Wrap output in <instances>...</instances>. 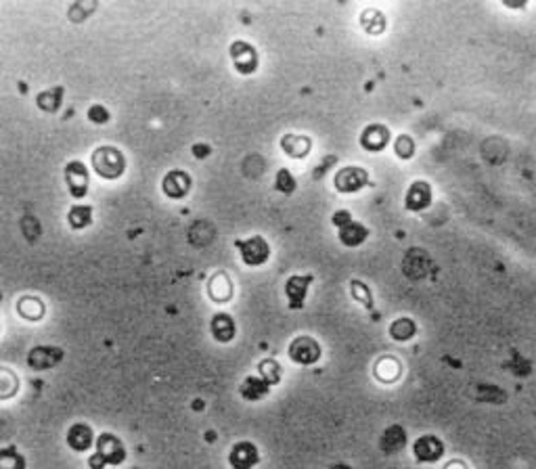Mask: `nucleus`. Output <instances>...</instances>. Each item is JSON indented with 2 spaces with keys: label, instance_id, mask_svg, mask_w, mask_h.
Here are the masks:
<instances>
[{
  "label": "nucleus",
  "instance_id": "nucleus-7",
  "mask_svg": "<svg viewBox=\"0 0 536 469\" xmlns=\"http://www.w3.org/2000/svg\"><path fill=\"white\" fill-rule=\"evenodd\" d=\"M65 183L74 199H82L88 193V170L82 162H70L65 166Z\"/></svg>",
  "mask_w": 536,
  "mask_h": 469
},
{
  "label": "nucleus",
  "instance_id": "nucleus-19",
  "mask_svg": "<svg viewBox=\"0 0 536 469\" xmlns=\"http://www.w3.org/2000/svg\"><path fill=\"white\" fill-rule=\"evenodd\" d=\"M239 392H241V396H243L245 400L256 402V400H262V398L270 392V386H268L262 377H247V379L241 384Z\"/></svg>",
  "mask_w": 536,
  "mask_h": 469
},
{
  "label": "nucleus",
  "instance_id": "nucleus-30",
  "mask_svg": "<svg viewBox=\"0 0 536 469\" xmlns=\"http://www.w3.org/2000/svg\"><path fill=\"white\" fill-rule=\"evenodd\" d=\"M260 375H262V379H264L268 386H275V384L281 379V367H279V363L273 361V359L262 361V363H260Z\"/></svg>",
  "mask_w": 536,
  "mask_h": 469
},
{
  "label": "nucleus",
  "instance_id": "nucleus-28",
  "mask_svg": "<svg viewBox=\"0 0 536 469\" xmlns=\"http://www.w3.org/2000/svg\"><path fill=\"white\" fill-rule=\"evenodd\" d=\"M17 390H19V379L9 369H0V400L15 396Z\"/></svg>",
  "mask_w": 536,
  "mask_h": 469
},
{
  "label": "nucleus",
  "instance_id": "nucleus-14",
  "mask_svg": "<svg viewBox=\"0 0 536 469\" xmlns=\"http://www.w3.org/2000/svg\"><path fill=\"white\" fill-rule=\"evenodd\" d=\"M432 204V189L425 181H417L411 185V189L407 191V199L405 206L411 212H421Z\"/></svg>",
  "mask_w": 536,
  "mask_h": 469
},
{
  "label": "nucleus",
  "instance_id": "nucleus-3",
  "mask_svg": "<svg viewBox=\"0 0 536 469\" xmlns=\"http://www.w3.org/2000/svg\"><path fill=\"white\" fill-rule=\"evenodd\" d=\"M103 463L105 467L107 465H122L126 461V448L122 444V440L113 434H101V438L97 440V452H95Z\"/></svg>",
  "mask_w": 536,
  "mask_h": 469
},
{
  "label": "nucleus",
  "instance_id": "nucleus-8",
  "mask_svg": "<svg viewBox=\"0 0 536 469\" xmlns=\"http://www.w3.org/2000/svg\"><path fill=\"white\" fill-rule=\"evenodd\" d=\"M63 359V350L55 346H36L28 354V365L36 371H47L53 369L59 361Z\"/></svg>",
  "mask_w": 536,
  "mask_h": 469
},
{
  "label": "nucleus",
  "instance_id": "nucleus-9",
  "mask_svg": "<svg viewBox=\"0 0 536 469\" xmlns=\"http://www.w3.org/2000/svg\"><path fill=\"white\" fill-rule=\"evenodd\" d=\"M161 189L170 199H183L191 191V176L183 170H172L165 174Z\"/></svg>",
  "mask_w": 536,
  "mask_h": 469
},
{
  "label": "nucleus",
  "instance_id": "nucleus-15",
  "mask_svg": "<svg viewBox=\"0 0 536 469\" xmlns=\"http://www.w3.org/2000/svg\"><path fill=\"white\" fill-rule=\"evenodd\" d=\"M65 440H67V446H70L72 450H76V452H86V450L92 446V442H95V434H92L90 425H86V423H74V425L67 429Z\"/></svg>",
  "mask_w": 536,
  "mask_h": 469
},
{
  "label": "nucleus",
  "instance_id": "nucleus-13",
  "mask_svg": "<svg viewBox=\"0 0 536 469\" xmlns=\"http://www.w3.org/2000/svg\"><path fill=\"white\" fill-rule=\"evenodd\" d=\"M388 142H390V130L386 126H382V124H371L361 134V145L367 151H373V153L386 149Z\"/></svg>",
  "mask_w": 536,
  "mask_h": 469
},
{
  "label": "nucleus",
  "instance_id": "nucleus-21",
  "mask_svg": "<svg viewBox=\"0 0 536 469\" xmlns=\"http://www.w3.org/2000/svg\"><path fill=\"white\" fill-rule=\"evenodd\" d=\"M63 92H65L63 86H55V88H51V90H44V92H40V94L36 97V105H38L42 111L55 113V111L61 107Z\"/></svg>",
  "mask_w": 536,
  "mask_h": 469
},
{
  "label": "nucleus",
  "instance_id": "nucleus-23",
  "mask_svg": "<svg viewBox=\"0 0 536 469\" xmlns=\"http://www.w3.org/2000/svg\"><path fill=\"white\" fill-rule=\"evenodd\" d=\"M210 295L216 302H227L233 295V283L229 281V277L225 272H218L212 281H210Z\"/></svg>",
  "mask_w": 536,
  "mask_h": 469
},
{
  "label": "nucleus",
  "instance_id": "nucleus-36",
  "mask_svg": "<svg viewBox=\"0 0 536 469\" xmlns=\"http://www.w3.org/2000/svg\"><path fill=\"white\" fill-rule=\"evenodd\" d=\"M444 469H465V465H463L461 461H453V463H448Z\"/></svg>",
  "mask_w": 536,
  "mask_h": 469
},
{
  "label": "nucleus",
  "instance_id": "nucleus-26",
  "mask_svg": "<svg viewBox=\"0 0 536 469\" xmlns=\"http://www.w3.org/2000/svg\"><path fill=\"white\" fill-rule=\"evenodd\" d=\"M417 334V325L411 321V319H396L392 325H390V336L396 340V342H407L411 340L413 336Z\"/></svg>",
  "mask_w": 536,
  "mask_h": 469
},
{
  "label": "nucleus",
  "instance_id": "nucleus-29",
  "mask_svg": "<svg viewBox=\"0 0 536 469\" xmlns=\"http://www.w3.org/2000/svg\"><path fill=\"white\" fill-rule=\"evenodd\" d=\"M350 293H352V297H354L356 302H361L365 308H371V306H373V295H371V291H369V287H367L365 283L352 281V283H350Z\"/></svg>",
  "mask_w": 536,
  "mask_h": 469
},
{
  "label": "nucleus",
  "instance_id": "nucleus-25",
  "mask_svg": "<svg viewBox=\"0 0 536 469\" xmlns=\"http://www.w3.org/2000/svg\"><path fill=\"white\" fill-rule=\"evenodd\" d=\"M67 222H70V227L76 229V231L90 227V222H92V208H90V206H80V204L74 206V208L70 210V214H67Z\"/></svg>",
  "mask_w": 536,
  "mask_h": 469
},
{
  "label": "nucleus",
  "instance_id": "nucleus-22",
  "mask_svg": "<svg viewBox=\"0 0 536 469\" xmlns=\"http://www.w3.org/2000/svg\"><path fill=\"white\" fill-rule=\"evenodd\" d=\"M17 312L28 321H40L44 317V304L38 297H24L17 304Z\"/></svg>",
  "mask_w": 536,
  "mask_h": 469
},
{
  "label": "nucleus",
  "instance_id": "nucleus-33",
  "mask_svg": "<svg viewBox=\"0 0 536 469\" xmlns=\"http://www.w3.org/2000/svg\"><path fill=\"white\" fill-rule=\"evenodd\" d=\"M88 120L95 122V124H107L109 122V111L101 105H92L88 109Z\"/></svg>",
  "mask_w": 536,
  "mask_h": 469
},
{
  "label": "nucleus",
  "instance_id": "nucleus-17",
  "mask_svg": "<svg viewBox=\"0 0 536 469\" xmlns=\"http://www.w3.org/2000/svg\"><path fill=\"white\" fill-rule=\"evenodd\" d=\"M367 237H369V231H367V227H363L361 222L350 220V222H346V224L339 227V241H341L343 245H348V247H356V245L365 243Z\"/></svg>",
  "mask_w": 536,
  "mask_h": 469
},
{
  "label": "nucleus",
  "instance_id": "nucleus-20",
  "mask_svg": "<svg viewBox=\"0 0 536 469\" xmlns=\"http://www.w3.org/2000/svg\"><path fill=\"white\" fill-rule=\"evenodd\" d=\"M407 444V434L403 427L398 425H392L384 431V438H382V450L388 452V454H394L398 452L403 446Z\"/></svg>",
  "mask_w": 536,
  "mask_h": 469
},
{
  "label": "nucleus",
  "instance_id": "nucleus-4",
  "mask_svg": "<svg viewBox=\"0 0 536 469\" xmlns=\"http://www.w3.org/2000/svg\"><path fill=\"white\" fill-rule=\"evenodd\" d=\"M333 183H335V189L341 193H356L369 185V172L359 166H348L335 174Z\"/></svg>",
  "mask_w": 536,
  "mask_h": 469
},
{
  "label": "nucleus",
  "instance_id": "nucleus-16",
  "mask_svg": "<svg viewBox=\"0 0 536 469\" xmlns=\"http://www.w3.org/2000/svg\"><path fill=\"white\" fill-rule=\"evenodd\" d=\"M210 329H212L214 340L220 342V344L233 342V338H235V334H237V325H235V321L227 315V312H218V315H214Z\"/></svg>",
  "mask_w": 536,
  "mask_h": 469
},
{
  "label": "nucleus",
  "instance_id": "nucleus-35",
  "mask_svg": "<svg viewBox=\"0 0 536 469\" xmlns=\"http://www.w3.org/2000/svg\"><path fill=\"white\" fill-rule=\"evenodd\" d=\"M193 153H195V158H208V155H210V147H208V145H195V147H193Z\"/></svg>",
  "mask_w": 536,
  "mask_h": 469
},
{
  "label": "nucleus",
  "instance_id": "nucleus-32",
  "mask_svg": "<svg viewBox=\"0 0 536 469\" xmlns=\"http://www.w3.org/2000/svg\"><path fill=\"white\" fill-rule=\"evenodd\" d=\"M277 189L281 191V193H291L293 189H295V179L291 176V172L289 170H279L277 172Z\"/></svg>",
  "mask_w": 536,
  "mask_h": 469
},
{
  "label": "nucleus",
  "instance_id": "nucleus-34",
  "mask_svg": "<svg viewBox=\"0 0 536 469\" xmlns=\"http://www.w3.org/2000/svg\"><path fill=\"white\" fill-rule=\"evenodd\" d=\"M350 220H352V216H350V212H346V210L333 214V224H335V227H341V224H346V222H350Z\"/></svg>",
  "mask_w": 536,
  "mask_h": 469
},
{
  "label": "nucleus",
  "instance_id": "nucleus-31",
  "mask_svg": "<svg viewBox=\"0 0 536 469\" xmlns=\"http://www.w3.org/2000/svg\"><path fill=\"white\" fill-rule=\"evenodd\" d=\"M396 155H398V158H403V160H411L413 158V155H415V142H413L411 136H407V134L398 136V140H396Z\"/></svg>",
  "mask_w": 536,
  "mask_h": 469
},
{
  "label": "nucleus",
  "instance_id": "nucleus-18",
  "mask_svg": "<svg viewBox=\"0 0 536 469\" xmlns=\"http://www.w3.org/2000/svg\"><path fill=\"white\" fill-rule=\"evenodd\" d=\"M310 145H312L310 138H308V136H302V134H285V136L281 138L283 151L289 155V158H293V160L306 158L308 151H310Z\"/></svg>",
  "mask_w": 536,
  "mask_h": 469
},
{
  "label": "nucleus",
  "instance_id": "nucleus-10",
  "mask_svg": "<svg viewBox=\"0 0 536 469\" xmlns=\"http://www.w3.org/2000/svg\"><path fill=\"white\" fill-rule=\"evenodd\" d=\"M258 461H260V454H258V448L252 442H237L231 448L229 463H231L233 469H252V467L258 465Z\"/></svg>",
  "mask_w": 536,
  "mask_h": 469
},
{
  "label": "nucleus",
  "instance_id": "nucleus-5",
  "mask_svg": "<svg viewBox=\"0 0 536 469\" xmlns=\"http://www.w3.org/2000/svg\"><path fill=\"white\" fill-rule=\"evenodd\" d=\"M289 359L298 365H314L320 359V346L312 338L300 336L289 344Z\"/></svg>",
  "mask_w": 536,
  "mask_h": 469
},
{
  "label": "nucleus",
  "instance_id": "nucleus-12",
  "mask_svg": "<svg viewBox=\"0 0 536 469\" xmlns=\"http://www.w3.org/2000/svg\"><path fill=\"white\" fill-rule=\"evenodd\" d=\"M312 283V277L306 274V277H300V274H293L287 279L285 283V295L289 299V308L298 310L304 306V299H306V291H308V285Z\"/></svg>",
  "mask_w": 536,
  "mask_h": 469
},
{
  "label": "nucleus",
  "instance_id": "nucleus-1",
  "mask_svg": "<svg viewBox=\"0 0 536 469\" xmlns=\"http://www.w3.org/2000/svg\"><path fill=\"white\" fill-rule=\"evenodd\" d=\"M92 166L97 170L99 176L107 179V181H115L124 174L126 170V160H124V153L117 147H99L92 153Z\"/></svg>",
  "mask_w": 536,
  "mask_h": 469
},
{
  "label": "nucleus",
  "instance_id": "nucleus-11",
  "mask_svg": "<svg viewBox=\"0 0 536 469\" xmlns=\"http://www.w3.org/2000/svg\"><path fill=\"white\" fill-rule=\"evenodd\" d=\"M413 452H415V459L421 461V463H434L438 461L442 454H444V444L440 438L428 434V436H421L415 446H413Z\"/></svg>",
  "mask_w": 536,
  "mask_h": 469
},
{
  "label": "nucleus",
  "instance_id": "nucleus-2",
  "mask_svg": "<svg viewBox=\"0 0 536 469\" xmlns=\"http://www.w3.org/2000/svg\"><path fill=\"white\" fill-rule=\"evenodd\" d=\"M235 247L241 252V260H243V264H247V266H262L268 258H270V245L266 243V239L264 237H260V235H254V237H250V239H245V241H235Z\"/></svg>",
  "mask_w": 536,
  "mask_h": 469
},
{
  "label": "nucleus",
  "instance_id": "nucleus-24",
  "mask_svg": "<svg viewBox=\"0 0 536 469\" xmlns=\"http://www.w3.org/2000/svg\"><path fill=\"white\" fill-rule=\"evenodd\" d=\"M0 469H26V456L17 446L0 448Z\"/></svg>",
  "mask_w": 536,
  "mask_h": 469
},
{
  "label": "nucleus",
  "instance_id": "nucleus-6",
  "mask_svg": "<svg viewBox=\"0 0 536 469\" xmlns=\"http://www.w3.org/2000/svg\"><path fill=\"white\" fill-rule=\"evenodd\" d=\"M231 57H233L235 69L239 74L247 76V74H254L258 69V53L250 42H243V40L233 42L231 44Z\"/></svg>",
  "mask_w": 536,
  "mask_h": 469
},
{
  "label": "nucleus",
  "instance_id": "nucleus-27",
  "mask_svg": "<svg viewBox=\"0 0 536 469\" xmlns=\"http://www.w3.org/2000/svg\"><path fill=\"white\" fill-rule=\"evenodd\" d=\"M363 28H365L369 34L380 36V34L386 30V17H384L380 11H375V9L365 11V13H363Z\"/></svg>",
  "mask_w": 536,
  "mask_h": 469
}]
</instances>
